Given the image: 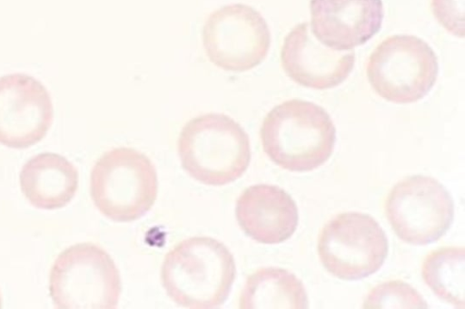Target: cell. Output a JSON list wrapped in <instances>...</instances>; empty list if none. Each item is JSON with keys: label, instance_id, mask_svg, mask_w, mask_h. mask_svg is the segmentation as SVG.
I'll return each mask as SVG.
<instances>
[{"label": "cell", "instance_id": "6da1fadb", "mask_svg": "<svg viewBox=\"0 0 465 309\" xmlns=\"http://www.w3.org/2000/svg\"><path fill=\"white\" fill-rule=\"evenodd\" d=\"M236 276L232 254L209 237L184 239L162 264L161 281L168 296L191 309H213L224 304Z\"/></svg>", "mask_w": 465, "mask_h": 309}, {"label": "cell", "instance_id": "7a4b0ae2", "mask_svg": "<svg viewBox=\"0 0 465 309\" xmlns=\"http://www.w3.org/2000/svg\"><path fill=\"white\" fill-rule=\"evenodd\" d=\"M263 151L279 167L295 172L311 171L331 157L336 129L321 106L292 99L273 107L261 130Z\"/></svg>", "mask_w": 465, "mask_h": 309}, {"label": "cell", "instance_id": "3957f363", "mask_svg": "<svg viewBox=\"0 0 465 309\" xmlns=\"http://www.w3.org/2000/svg\"><path fill=\"white\" fill-rule=\"evenodd\" d=\"M183 169L195 180L223 186L241 178L251 161V144L243 128L223 113L191 119L177 141Z\"/></svg>", "mask_w": 465, "mask_h": 309}, {"label": "cell", "instance_id": "277c9868", "mask_svg": "<svg viewBox=\"0 0 465 309\" xmlns=\"http://www.w3.org/2000/svg\"><path fill=\"white\" fill-rule=\"evenodd\" d=\"M157 191L154 165L133 148L119 147L104 152L91 170L92 200L104 217L115 222H132L146 215Z\"/></svg>", "mask_w": 465, "mask_h": 309}, {"label": "cell", "instance_id": "5b68a950", "mask_svg": "<svg viewBox=\"0 0 465 309\" xmlns=\"http://www.w3.org/2000/svg\"><path fill=\"white\" fill-rule=\"evenodd\" d=\"M121 289L114 260L93 243L67 247L57 256L50 271L49 291L55 308L114 309Z\"/></svg>", "mask_w": 465, "mask_h": 309}, {"label": "cell", "instance_id": "8992f818", "mask_svg": "<svg viewBox=\"0 0 465 309\" xmlns=\"http://www.w3.org/2000/svg\"><path fill=\"white\" fill-rule=\"evenodd\" d=\"M439 72L436 53L422 39L396 34L383 40L371 53L366 73L381 98L394 103H411L425 97Z\"/></svg>", "mask_w": 465, "mask_h": 309}, {"label": "cell", "instance_id": "52a82bcc", "mask_svg": "<svg viewBox=\"0 0 465 309\" xmlns=\"http://www.w3.org/2000/svg\"><path fill=\"white\" fill-rule=\"evenodd\" d=\"M317 248L322 264L331 275L343 280H359L382 266L389 245L373 217L347 212L323 227Z\"/></svg>", "mask_w": 465, "mask_h": 309}, {"label": "cell", "instance_id": "ba28073f", "mask_svg": "<svg viewBox=\"0 0 465 309\" xmlns=\"http://www.w3.org/2000/svg\"><path fill=\"white\" fill-rule=\"evenodd\" d=\"M385 210L398 237L417 246L440 239L454 217V203L446 188L421 175L398 182L387 197Z\"/></svg>", "mask_w": 465, "mask_h": 309}, {"label": "cell", "instance_id": "9c48e42d", "mask_svg": "<svg viewBox=\"0 0 465 309\" xmlns=\"http://www.w3.org/2000/svg\"><path fill=\"white\" fill-rule=\"evenodd\" d=\"M203 44L212 63L231 72H245L267 56L271 33L263 16L244 4L212 12L203 28Z\"/></svg>", "mask_w": 465, "mask_h": 309}, {"label": "cell", "instance_id": "30bf717a", "mask_svg": "<svg viewBox=\"0 0 465 309\" xmlns=\"http://www.w3.org/2000/svg\"><path fill=\"white\" fill-rule=\"evenodd\" d=\"M54 119L50 93L31 75L0 77V144L26 149L42 140Z\"/></svg>", "mask_w": 465, "mask_h": 309}, {"label": "cell", "instance_id": "8fae6325", "mask_svg": "<svg viewBox=\"0 0 465 309\" xmlns=\"http://www.w3.org/2000/svg\"><path fill=\"white\" fill-rule=\"evenodd\" d=\"M281 63L296 83L315 90L334 88L351 72L353 50L336 51L324 46L313 35L308 23L294 26L284 38Z\"/></svg>", "mask_w": 465, "mask_h": 309}, {"label": "cell", "instance_id": "7c38bea8", "mask_svg": "<svg viewBox=\"0 0 465 309\" xmlns=\"http://www.w3.org/2000/svg\"><path fill=\"white\" fill-rule=\"evenodd\" d=\"M310 10L313 35L336 51L365 43L383 20L381 0H311Z\"/></svg>", "mask_w": 465, "mask_h": 309}, {"label": "cell", "instance_id": "4fadbf2b", "mask_svg": "<svg viewBox=\"0 0 465 309\" xmlns=\"http://www.w3.org/2000/svg\"><path fill=\"white\" fill-rule=\"evenodd\" d=\"M235 215L242 230L262 244H279L295 232L296 203L282 188L270 184L247 188L238 198Z\"/></svg>", "mask_w": 465, "mask_h": 309}, {"label": "cell", "instance_id": "5bb4252c", "mask_svg": "<svg viewBox=\"0 0 465 309\" xmlns=\"http://www.w3.org/2000/svg\"><path fill=\"white\" fill-rule=\"evenodd\" d=\"M19 181L24 196L32 206L53 210L64 208L74 198L79 175L75 166L64 156L44 152L25 163Z\"/></svg>", "mask_w": 465, "mask_h": 309}, {"label": "cell", "instance_id": "9a60e30c", "mask_svg": "<svg viewBox=\"0 0 465 309\" xmlns=\"http://www.w3.org/2000/svg\"><path fill=\"white\" fill-rule=\"evenodd\" d=\"M239 307L242 309L309 307L302 282L291 272L277 268H260L245 281Z\"/></svg>", "mask_w": 465, "mask_h": 309}, {"label": "cell", "instance_id": "2e32d148", "mask_svg": "<svg viewBox=\"0 0 465 309\" xmlns=\"http://www.w3.org/2000/svg\"><path fill=\"white\" fill-rule=\"evenodd\" d=\"M425 284L441 300L456 308L465 305V251L441 247L431 251L422 264Z\"/></svg>", "mask_w": 465, "mask_h": 309}, {"label": "cell", "instance_id": "e0dca14e", "mask_svg": "<svg viewBox=\"0 0 465 309\" xmlns=\"http://www.w3.org/2000/svg\"><path fill=\"white\" fill-rule=\"evenodd\" d=\"M363 308H428L423 297L400 280L376 285L366 296Z\"/></svg>", "mask_w": 465, "mask_h": 309}, {"label": "cell", "instance_id": "ac0fdd59", "mask_svg": "<svg viewBox=\"0 0 465 309\" xmlns=\"http://www.w3.org/2000/svg\"><path fill=\"white\" fill-rule=\"evenodd\" d=\"M433 14L450 34L464 36V0H431Z\"/></svg>", "mask_w": 465, "mask_h": 309}, {"label": "cell", "instance_id": "d6986e66", "mask_svg": "<svg viewBox=\"0 0 465 309\" xmlns=\"http://www.w3.org/2000/svg\"><path fill=\"white\" fill-rule=\"evenodd\" d=\"M2 307V296H1V294H0V308Z\"/></svg>", "mask_w": 465, "mask_h": 309}]
</instances>
